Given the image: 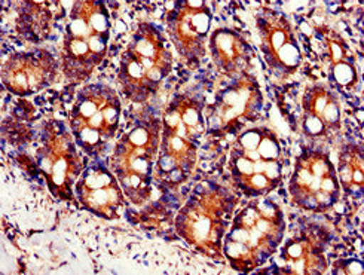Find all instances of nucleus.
Masks as SVG:
<instances>
[{
	"instance_id": "nucleus-15",
	"label": "nucleus",
	"mask_w": 364,
	"mask_h": 275,
	"mask_svg": "<svg viewBox=\"0 0 364 275\" xmlns=\"http://www.w3.org/2000/svg\"><path fill=\"white\" fill-rule=\"evenodd\" d=\"M262 106V95L259 87L252 79L242 77L237 85L228 90L216 110L219 126L223 129H232L245 121L255 118Z\"/></svg>"
},
{
	"instance_id": "nucleus-17",
	"label": "nucleus",
	"mask_w": 364,
	"mask_h": 275,
	"mask_svg": "<svg viewBox=\"0 0 364 275\" xmlns=\"http://www.w3.org/2000/svg\"><path fill=\"white\" fill-rule=\"evenodd\" d=\"M210 51L216 66L228 73L235 75L250 61L252 51L247 42L232 30H218L210 38Z\"/></svg>"
},
{
	"instance_id": "nucleus-12",
	"label": "nucleus",
	"mask_w": 364,
	"mask_h": 275,
	"mask_svg": "<svg viewBox=\"0 0 364 275\" xmlns=\"http://www.w3.org/2000/svg\"><path fill=\"white\" fill-rule=\"evenodd\" d=\"M210 23L211 14L205 2H185L174 11L168 28L181 57L198 60L204 55Z\"/></svg>"
},
{
	"instance_id": "nucleus-14",
	"label": "nucleus",
	"mask_w": 364,
	"mask_h": 275,
	"mask_svg": "<svg viewBox=\"0 0 364 275\" xmlns=\"http://www.w3.org/2000/svg\"><path fill=\"white\" fill-rule=\"evenodd\" d=\"M55 75V63L48 54H16L4 64L2 84L16 95H30L51 85Z\"/></svg>"
},
{
	"instance_id": "nucleus-1",
	"label": "nucleus",
	"mask_w": 364,
	"mask_h": 275,
	"mask_svg": "<svg viewBox=\"0 0 364 275\" xmlns=\"http://www.w3.org/2000/svg\"><path fill=\"white\" fill-rule=\"evenodd\" d=\"M284 230L279 207L267 200H255L234 219L222 250L237 271H253L274 254Z\"/></svg>"
},
{
	"instance_id": "nucleus-21",
	"label": "nucleus",
	"mask_w": 364,
	"mask_h": 275,
	"mask_svg": "<svg viewBox=\"0 0 364 275\" xmlns=\"http://www.w3.org/2000/svg\"><path fill=\"white\" fill-rule=\"evenodd\" d=\"M328 50H330V58H332L333 64L343 61V58H345L343 43H341L338 41H330L328 42Z\"/></svg>"
},
{
	"instance_id": "nucleus-7",
	"label": "nucleus",
	"mask_w": 364,
	"mask_h": 275,
	"mask_svg": "<svg viewBox=\"0 0 364 275\" xmlns=\"http://www.w3.org/2000/svg\"><path fill=\"white\" fill-rule=\"evenodd\" d=\"M121 119V102L113 90L90 85L82 90L70 109L72 134L88 153L100 152L117 134Z\"/></svg>"
},
{
	"instance_id": "nucleus-6",
	"label": "nucleus",
	"mask_w": 364,
	"mask_h": 275,
	"mask_svg": "<svg viewBox=\"0 0 364 275\" xmlns=\"http://www.w3.org/2000/svg\"><path fill=\"white\" fill-rule=\"evenodd\" d=\"M161 134V122L146 121L125 133L114 149L113 174L117 176L125 197L134 204H143L151 195Z\"/></svg>"
},
{
	"instance_id": "nucleus-16",
	"label": "nucleus",
	"mask_w": 364,
	"mask_h": 275,
	"mask_svg": "<svg viewBox=\"0 0 364 275\" xmlns=\"http://www.w3.org/2000/svg\"><path fill=\"white\" fill-rule=\"evenodd\" d=\"M305 128L309 134L320 136L341 126V109L336 97L324 87H316L304 99Z\"/></svg>"
},
{
	"instance_id": "nucleus-18",
	"label": "nucleus",
	"mask_w": 364,
	"mask_h": 275,
	"mask_svg": "<svg viewBox=\"0 0 364 275\" xmlns=\"http://www.w3.org/2000/svg\"><path fill=\"white\" fill-rule=\"evenodd\" d=\"M283 261L293 274H321L326 269L324 257L309 239H293L283 252Z\"/></svg>"
},
{
	"instance_id": "nucleus-4",
	"label": "nucleus",
	"mask_w": 364,
	"mask_h": 275,
	"mask_svg": "<svg viewBox=\"0 0 364 275\" xmlns=\"http://www.w3.org/2000/svg\"><path fill=\"white\" fill-rule=\"evenodd\" d=\"M281 156V144L268 128L245 129L230 151V174L247 195L263 197L283 179Z\"/></svg>"
},
{
	"instance_id": "nucleus-8",
	"label": "nucleus",
	"mask_w": 364,
	"mask_h": 275,
	"mask_svg": "<svg viewBox=\"0 0 364 275\" xmlns=\"http://www.w3.org/2000/svg\"><path fill=\"white\" fill-rule=\"evenodd\" d=\"M228 205L225 197L208 192L192 198L177 216V232L205 254H218L226 234Z\"/></svg>"
},
{
	"instance_id": "nucleus-10",
	"label": "nucleus",
	"mask_w": 364,
	"mask_h": 275,
	"mask_svg": "<svg viewBox=\"0 0 364 275\" xmlns=\"http://www.w3.org/2000/svg\"><path fill=\"white\" fill-rule=\"evenodd\" d=\"M49 189L61 200L72 198V188L82 173V161L76 144L63 128L51 126L41 149L39 159Z\"/></svg>"
},
{
	"instance_id": "nucleus-5",
	"label": "nucleus",
	"mask_w": 364,
	"mask_h": 275,
	"mask_svg": "<svg viewBox=\"0 0 364 275\" xmlns=\"http://www.w3.org/2000/svg\"><path fill=\"white\" fill-rule=\"evenodd\" d=\"M173 68V57L159 31L140 24L121 57L118 80L128 99L140 102L158 91Z\"/></svg>"
},
{
	"instance_id": "nucleus-3",
	"label": "nucleus",
	"mask_w": 364,
	"mask_h": 275,
	"mask_svg": "<svg viewBox=\"0 0 364 275\" xmlns=\"http://www.w3.org/2000/svg\"><path fill=\"white\" fill-rule=\"evenodd\" d=\"M203 131L200 104L189 99H177L164 115L155 174L170 183L188 179L196 166V143Z\"/></svg>"
},
{
	"instance_id": "nucleus-2",
	"label": "nucleus",
	"mask_w": 364,
	"mask_h": 275,
	"mask_svg": "<svg viewBox=\"0 0 364 275\" xmlns=\"http://www.w3.org/2000/svg\"><path fill=\"white\" fill-rule=\"evenodd\" d=\"M110 38L109 12L102 2H77L65 27L61 61L64 75L85 80L107 53Z\"/></svg>"
},
{
	"instance_id": "nucleus-13",
	"label": "nucleus",
	"mask_w": 364,
	"mask_h": 275,
	"mask_svg": "<svg viewBox=\"0 0 364 275\" xmlns=\"http://www.w3.org/2000/svg\"><path fill=\"white\" fill-rule=\"evenodd\" d=\"M76 193L82 205L105 219H117L125 205V193L117 176L102 167L90 168L79 177Z\"/></svg>"
},
{
	"instance_id": "nucleus-19",
	"label": "nucleus",
	"mask_w": 364,
	"mask_h": 275,
	"mask_svg": "<svg viewBox=\"0 0 364 275\" xmlns=\"http://www.w3.org/2000/svg\"><path fill=\"white\" fill-rule=\"evenodd\" d=\"M339 183L343 188H361L364 183V163L361 151L346 152L339 164Z\"/></svg>"
},
{
	"instance_id": "nucleus-11",
	"label": "nucleus",
	"mask_w": 364,
	"mask_h": 275,
	"mask_svg": "<svg viewBox=\"0 0 364 275\" xmlns=\"http://www.w3.org/2000/svg\"><path fill=\"white\" fill-rule=\"evenodd\" d=\"M262 51L268 66L278 75H291L301 64V50L297 45L294 31L290 23L283 17L271 12L260 18Z\"/></svg>"
},
{
	"instance_id": "nucleus-20",
	"label": "nucleus",
	"mask_w": 364,
	"mask_h": 275,
	"mask_svg": "<svg viewBox=\"0 0 364 275\" xmlns=\"http://www.w3.org/2000/svg\"><path fill=\"white\" fill-rule=\"evenodd\" d=\"M333 77H335V80L341 87L346 88V87H350V85H353L355 82V80H357V73H355L354 66H351L350 63L341 61V63L335 64Z\"/></svg>"
},
{
	"instance_id": "nucleus-9",
	"label": "nucleus",
	"mask_w": 364,
	"mask_h": 275,
	"mask_svg": "<svg viewBox=\"0 0 364 275\" xmlns=\"http://www.w3.org/2000/svg\"><path fill=\"white\" fill-rule=\"evenodd\" d=\"M291 200L311 212H324L332 207L341 193L338 173L327 155L306 152L297 159L290 180Z\"/></svg>"
}]
</instances>
